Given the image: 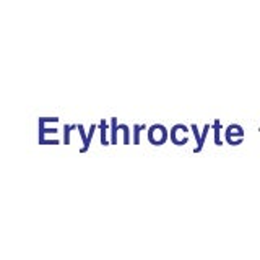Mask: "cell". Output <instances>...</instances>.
<instances>
[]
</instances>
